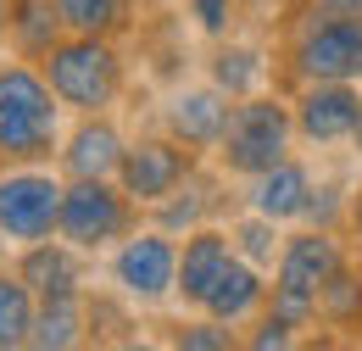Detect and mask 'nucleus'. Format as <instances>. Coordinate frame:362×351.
Listing matches in <instances>:
<instances>
[{
    "mask_svg": "<svg viewBox=\"0 0 362 351\" xmlns=\"http://www.w3.org/2000/svg\"><path fill=\"white\" fill-rule=\"evenodd\" d=\"M279 62L284 79L317 84V79H357L362 84V11H340L323 0H296L279 11Z\"/></svg>",
    "mask_w": 362,
    "mask_h": 351,
    "instance_id": "1",
    "label": "nucleus"
},
{
    "mask_svg": "<svg viewBox=\"0 0 362 351\" xmlns=\"http://www.w3.org/2000/svg\"><path fill=\"white\" fill-rule=\"evenodd\" d=\"M67 134V106L56 100L40 62L0 56V156L6 162H56Z\"/></svg>",
    "mask_w": 362,
    "mask_h": 351,
    "instance_id": "2",
    "label": "nucleus"
},
{
    "mask_svg": "<svg viewBox=\"0 0 362 351\" xmlns=\"http://www.w3.org/2000/svg\"><path fill=\"white\" fill-rule=\"evenodd\" d=\"M351 240L346 229H317V223H296L279 246V263L268 267V307L279 318H290L296 329L317 323V296L323 284L346 267Z\"/></svg>",
    "mask_w": 362,
    "mask_h": 351,
    "instance_id": "3",
    "label": "nucleus"
},
{
    "mask_svg": "<svg viewBox=\"0 0 362 351\" xmlns=\"http://www.w3.org/2000/svg\"><path fill=\"white\" fill-rule=\"evenodd\" d=\"M40 73L50 79L56 100L67 106V117L117 112V100L129 89V56L106 34H62L50 45V56L40 62Z\"/></svg>",
    "mask_w": 362,
    "mask_h": 351,
    "instance_id": "4",
    "label": "nucleus"
},
{
    "mask_svg": "<svg viewBox=\"0 0 362 351\" xmlns=\"http://www.w3.org/2000/svg\"><path fill=\"white\" fill-rule=\"evenodd\" d=\"M296 151V112H290V95L279 89H257L245 100H234L228 112V129L212 151V168L223 178H257L268 173L273 162H284Z\"/></svg>",
    "mask_w": 362,
    "mask_h": 351,
    "instance_id": "5",
    "label": "nucleus"
},
{
    "mask_svg": "<svg viewBox=\"0 0 362 351\" xmlns=\"http://www.w3.org/2000/svg\"><path fill=\"white\" fill-rule=\"evenodd\" d=\"M145 223V207L117 184V178H67L62 184V218H56V234L78 251H112L123 234H134Z\"/></svg>",
    "mask_w": 362,
    "mask_h": 351,
    "instance_id": "6",
    "label": "nucleus"
},
{
    "mask_svg": "<svg viewBox=\"0 0 362 351\" xmlns=\"http://www.w3.org/2000/svg\"><path fill=\"white\" fill-rule=\"evenodd\" d=\"M62 168L56 162H6L0 168V246H34L56 234L62 218Z\"/></svg>",
    "mask_w": 362,
    "mask_h": 351,
    "instance_id": "7",
    "label": "nucleus"
},
{
    "mask_svg": "<svg viewBox=\"0 0 362 351\" xmlns=\"http://www.w3.org/2000/svg\"><path fill=\"white\" fill-rule=\"evenodd\" d=\"M106 257H112L106 273H112L123 301H134V307H168L173 301V290H179V234H168L162 223H139Z\"/></svg>",
    "mask_w": 362,
    "mask_h": 351,
    "instance_id": "8",
    "label": "nucleus"
},
{
    "mask_svg": "<svg viewBox=\"0 0 362 351\" xmlns=\"http://www.w3.org/2000/svg\"><path fill=\"white\" fill-rule=\"evenodd\" d=\"M206 156H195L189 145H179L168 129H151V134H134L129 145H123V162H117V184L134 195L139 207L151 212L156 201H168L173 190H179L184 178L195 173Z\"/></svg>",
    "mask_w": 362,
    "mask_h": 351,
    "instance_id": "9",
    "label": "nucleus"
},
{
    "mask_svg": "<svg viewBox=\"0 0 362 351\" xmlns=\"http://www.w3.org/2000/svg\"><path fill=\"white\" fill-rule=\"evenodd\" d=\"M290 112H296V139L313 151L351 145L362 123V84L357 79H317V84L290 89Z\"/></svg>",
    "mask_w": 362,
    "mask_h": 351,
    "instance_id": "10",
    "label": "nucleus"
},
{
    "mask_svg": "<svg viewBox=\"0 0 362 351\" xmlns=\"http://www.w3.org/2000/svg\"><path fill=\"white\" fill-rule=\"evenodd\" d=\"M313 195H317V168L307 162V156L290 151L284 162H273L268 173L245 178L240 207H251V212H262V218L296 229V223H307V212H313Z\"/></svg>",
    "mask_w": 362,
    "mask_h": 351,
    "instance_id": "11",
    "label": "nucleus"
},
{
    "mask_svg": "<svg viewBox=\"0 0 362 351\" xmlns=\"http://www.w3.org/2000/svg\"><path fill=\"white\" fill-rule=\"evenodd\" d=\"M228 112H234V100L212 79L206 84H179L162 100V129L173 134L179 145H189L195 156H212L223 129H228Z\"/></svg>",
    "mask_w": 362,
    "mask_h": 351,
    "instance_id": "12",
    "label": "nucleus"
},
{
    "mask_svg": "<svg viewBox=\"0 0 362 351\" xmlns=\"http://www.w3.org/2000/svg\"><path fill=\"white\" fill-rule=\"evenodd\" d=\"M123 145H129V134H123V123L112 112H84L62 134L56 168H62V178H117Z\"/></svg>",
    "mask_w": 362,
    "mask_h": 351,
    "instance_id": "13",
    "label": "nucleus"
},
{
    "mask_svg": "<svg viewBox=\"0 0 362 351\" xmlns=\"http://www.w3.org/2000/svg\"><path fill=\"white\" fill-rule=\"evenodd\" d=\"M17 279L34 290V301H56V296H90V251L67 246L62 234L17 246Z\"/></svg>",
    "mask_w": 362,
    "mask_h": 351,
    "instance_id": "14",
    "label": "nucleus"
},
{
    "mask_svg": "<svg viewBox=\"0 0 362 351\" xmlns=\"http://www.w3.org/2000/svg\"><path fill=\"white\" fill-rule=\"evenodd\" d=\"M234 263V240H228V223H201L179 234V290L173 301H184L189 312H201L206 290L218 284V273Z\"/></svg>",
    "mask_w": 362,
    "mask_h": 351,
    "instance_id": "15",
    "label": "nucleus"
},
{
    "mask_svg": "<svg viewBox=\"0 0 362 351\" xmlns=\"http://www.w3.org/2000/svg\"><path fill=\"white\" fill-rule=\"evenodd\" d=\"M228 201H234V195H228V178L195 168L168 201L151 207V223H162L168 234H189V229H201V223H223Z\"/></svg>",
    "mask_w": 362,
    "mask_h": 351,
    "instance_id": "16",
    "label": "nucleus"
},
{
    "mask_svg": "<svg viewBox=\"0 0 362 351\" xmlns=\"http://www.w3.org/2000/svg\"><path fill=\"white\" fill-rule=\"evenodd\" d=\"M268 73H273V50L262 40L223 34V40H212V50H206V79L223 89L228 100H245V95L268 89Z\"/></svg>",
    "mask_w": 362,
    "mask_h": 351,
    "instance_id": "17",
    "label": "nucleus"
},
{
    "mask_svg": "<svg viewBox=\"0 0 362 351\" xmlns=\"http://www.w3.org/2000/svg\"><path fill=\"white\" fill-rule=\"evenodd\" d=\"M268 307V267L245 263L240 251H234V263L218 273V284L206 290V301H201V312H212L218 323H234V329H245L257 312Z\"/></svg>",
    "mask_w": 362,
    "mask_h": 351,
    "instance_id": "18",
    "label": "nucleus"
},
{
    "mask_svg": "<svg viewBox=\"0 0 362 351\" xmlns=\"http://www.w3.org/2000/svg\"><path fill=\"white\" fill-rule=\"evenodd\" d=\"M317 323L334 329V335L362 340V257H357V251H351L346 267L323 284V296H317Z\"/></svg>",
    "mask_w": 362,
    "mask_h": 351,
    "instance_id": "19",
    "label": "nucleus"
},
{
    "mask_svg": "<svg viewBox=\"0 0 362 351\" xmlns=\"http://www.w3.org/2000/svg\"><path fill=\"white\" fill-rule=\"evenodd\" d=\"M90 340V296H56V301H40L34 312V340L28 346L40 351H67Z\"/></svg>",
    "mask_w": 362,
    "mask_h": 351,
    "instance_id": "20",
    "label": "nucleus"
},
{
    "mask_svg": "<svg viewBox=\"0 0 362 351\" xmlns=\"http://www.w3.org/2000/svg\"><path fill=\"white\" fill-rule=\"evenodd\" d=\"M62 11L56 0H11V56L23 62H45L50 45L62 40Z\"/></svg>",
    "mask_w": 362,
    "mask_h": 351,
    "instance_id": "21",
    "label": "nucleus"
},
{
    "mask_svg": "<svg viewBox=\"0 0 362 351\" xmlns=\"http://www.w3.org/2000/svg\"><path fill=\"white\" fill-rule=\"evenodd\" d=\"M62 11V28L67 34H129L134 28V0H56Z\"/></svg>",
    "mask_w": 362,
    "mask_h": 351,
    "instance_id": "22",
    "label": "nucleus"
},
{
    "mask_svg": "<svg viewBox=\"0 0 362 351\" xmlns=\"http://www.w3.org/2000/svg\"><path fill=\"white\" fill-rule=\"evenodd\" d=\"M34 290L17 279V267H0V351H23L34 340Z\"/></svg>",
    "mask_w": 362,
    "mask_h": 351,
    "instance_id": "23",
    "label": "nucleus"
},
{
    "mask_svg": "<svg viewBox=\"0 0 362 351\" xmlns=\"http://www.w3.org/2000/svg\"><path fill=\"white\" fill-rule=\"evenodd\" d=\"M228 240H234V251L245 257V263L257 267H273L279 263V246H284V223L262 218V212H240V218H228Z\"/></svg>",
    "mask_w": 362,
    "mask_h": 351,
    "instance_id": "24",
    "label": "nucleus"
},
{
    "mask_svg": "<svg viewBox=\"0 0 362 351\" xmlns=\"http://www.w3.org/2000/svg\"><path fill=\"white\" fill-rule=\"evenodd\" d=\"M173 346H184V351H234L240 346V329L218 323L212 312H195V318H184L179 329H173Z\"/></svg>",
    "mask_w": 362,
    "mask_h": 351,
    "instance_id": "25",
    "label": "nucleus"
},
{
    "mask_svg": "<svg viewBox=\"0 0 362 351\" xmlns=\"http://www.w3.org/2000/svg\"><path fill=\"white\" fill-rule=\"evenodd\" d=\"M296 340H301V329L290 318H279L273 307H262L245 323V335H240V346H251V351H284V346H296Z\"/></svg>",
    "mask_w": 362,
    "mask_h": 351,
    "instance_id": "26",
    "label": "nucleus"
},
{
    "mask_svg": "<svg viewBox=\"0 0 362 351\" xmlns=\"http://www.w3.org/2000/svg\"><path fill=\"white\" fill-rule=\"evenodd\" d=\"M240 11H245V0H189V17H195V28H201L206 40H223V34H234Z\"/></svg>",
    "mask_w": 362,
    "mask_h": 351,
    "instance_id": "27",
    "label": "nucleus"
},
{
    "mask_svg": "<svg viewBox=\"0 0 362 351\" xmlns=\"http://www.w3.org/2000/svg\"><path fill=\"white\" fill-rule=\"evenodd\" d=\"M346 240H351V251L362 257V184H351V201H346Z\"/></svg>",
    "mask_w": 362,
    "mask_h": 351,
    "instance_id": "28",
    "label": "nucleus"
},
{
    "mask_svg": "<svg viewBox=\"0 0 362 351\" xmlns=\"http://www.w3.org/2000/svg\"><path fill=\"white\" fill-rule=\"evenodd\" d=\"M0 56H11V0H0Z\"/></svg>",
    "mask_w": 362,
    "mask_h": 351,
    "instance_id": "29",
    "label": "nucleus"
},
{
    "mask_svg": "<svg viewBox=\"0 0 362 351\" xmlns=\"http://www.w3.org/2000/svg\"><path fill=\"white\" fill-rule=\"evenodd\" d=\"M245 6H257V11H268V6H273V11H284L290 0H245Z\"/></svg>",
    "mask_w": 362,
    "mask_h": 351,
    "instance_id": "30",
    "label": "nucleus"
},
{
    "mask_svg": "<svg viewBox=\"0 0 362 351\" xmlns=\"http://www.w3.org/2000/svg\"><path fill=\"white\" fill-rule=\"evenodd\" d=\"M323 6H340V11H362V0H323Z\"/></svg>",
    "mask_w": 362,
    "mask_h": 351,
    "instance_id": "31",
    "label": "nucleus"
},
{
    "mask_svg": "<svg viewBox=\"0 0 362 351\" xmlns=\"http://www.w3.org/2000/svg\"><path fill=\"white\" fill-rule=\"evenodd\" d=\"M351 156L362 162V123H357V134H351Z\"/></svg>",
    "mask_w": 362,
    "mask_h": 351,
    "instance_id": "32",
    "label": "nucleus"
},
{
    "mask_svg": "<svg viewBox=\"0 0 362 351\" xmlns=\"http://www.w3.org/2000/svg\"><path fill=\"white\" fill-rule=\"evenodd\" d=\"M0 168H6V156H0Z\"/></svg>",
    "mask_w": 362,
    "mask_h": 351,
    "instance_id": "33",
    "label": "nucleus"
}]
</instances>
